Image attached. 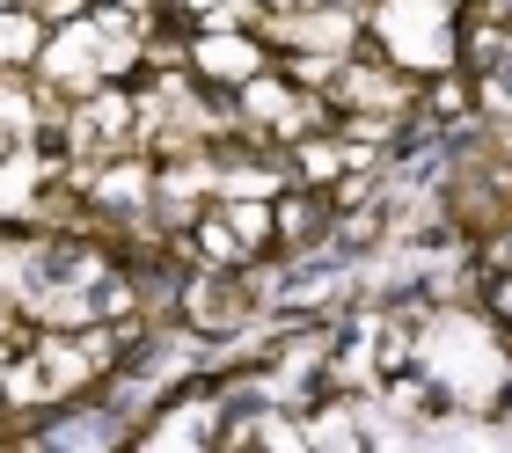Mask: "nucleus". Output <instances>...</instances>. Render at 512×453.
<instances>
[{
    "mask_svg": "<svg viewBox=\"0 0 512 453\" xmlns=\"http://www.w3.org/2000/svg\"><path fill=\"white\" fill-rule=\"evenodd\" d=\"M425 366L447 380V395H461V402H491L505 388V351L476 315H439L432 337H425Z\"/></svg>",
    "mask_w": 512,
    "mask_h": 453,
    "instance_id": "1",
    "label": "nucleus"
},
{
    "mask_svg": "<svg viewBox=\"0 0 512 453\" xmlns=\"http://www.w3.org/2000/svg\"><path fill=\"white\" fill-rule=\"evenodd\" d=\"M374 30L388 44L395 66H417V74H439L454 59V22L439 0H381L374 8Z\"/></svg>",
    "mask_w": 512,
    "mask_h": 453,
    "instance_id": "2",
    "label": "nucleus"
},
{
    "mask_svg": "<svg viewBox=\"0 0 512 453\" xmlns=\"http://www.w3.org/2000/svg\"><path fill=\"white\" fill-rule=\"evenodd\" d=\"M271 37L293 44V52H308V59H344L352 52V15L344 8H286L271 22Z\"/></svg>",
    "mask_w": 512,
    "mask_h": 453,
    "instance_id": "3",
    "label": "nucleus"
},
{
    "mask_svg": "<svg viewBox=\"0 0 512 453\" xmlns=\"http://www.w3.org/2000/svg\"><path fill=\"white\" fill-rule=\"evenodd\" d=\"M191 66L213 74V81H249V74H264V52H256L242 30H205L191 44Z\"/></svg>",
    "mask_w": 512,
    "mask_h": 453,
    "instance_id": "4",
    "label": "nucleus"
},
{
    "mask_svg": "<svg viewBox=\"0 0 512 453\" xmlns=\"http://www.w3.org/2000/svg\"><path fill=\"white\" fill-rule=\"evenodd\" d=\"M183 307H191L198 329H242L249 293H242L235 278H191V285H183Z\"/></svg>",
    "mask_w": 512,
    "mask_h": 453,
    "instance_id": "5",
    "label": "nucleus"
},
{
    "mask_svg": "<svg viewBox=\"0 0 512 453\" xmlns=\"http://www.w3.org/2000/svg\"><path fill=\"white\" fill-rule=\"evenodd\" d=\"M213 432H220V402L191 395V402H176L169 417L147 424V446H198V439H213Z\"/></svg>",
    "mask_w": 512,
    "mask_h": 453,
    "instance_id": "6",
    "label": "nucleus"
},
{
    "mask_svg": "<svg viewBox=\"0 0 512 453\" xmlns=\"http://www.w3.org/2000/svg\"><path fill=\"white\" fill-rule=\"evenodd\" d=\"M242 117H256V125H300L308 110L293 103V88H286V81L249 74V81H242Z\"/></svg>",
    "mask_w": 512,
    "mask_h": 453,
    "instance_id": "7",
    "label": "nucleus"
},
{
    "mask_svg": "<svg viewBox=\"0 0 512 453\" xmlns=\"http://www.w3.org/2000/svg\"><path fill=\"white\" fill-rule=\"evenodd\" d=\"M44 15L37 8H0V66H37Z\"/></svg>",
    "mask_w": 512,
    "mask_h": 453,
    "instance_id": "8",
    "label": "nucleus"
},
{
    "mask_svg": "<svg viewBox=\"0 0 512 453\" xmlns=\"http://www.w3.org/2000/svg\"><path fill=\"white\" fill-rule=\"evenodd\" d=\"M52 446H118L125 439V410H81V417H66L44 432Z\"/></svg>",
    "mask_w": 512,
    "mask_h": 453,
    "instance_id": "9",
    "label": "nucleus"
},
{
    "mask_svg": "<svg viewBox=\"0 0 512 453\" xmlns=\"http://www.w3.org/2000/svg\"><path fill=\"white\" fill-rule=\"evenodd\" d=\"M337 95H344V103H359V110H381V117H395V110L410 103V88L395 81V74H344Z\"/></svg>",
    "mask_w": 512,
    "mask_h": 453,
    "instance_id": "10",
    "label": "nucleus"
},
{
    "mask_svg": "<svg viewBox=\"0 0 512 453\" xmlns=\"http://www.w3.org/2000/svg\"><path fill=\"white\" fill-rule=\"evenodd\" d=\"M220 220L235 227V242L249 249V242H264V234H271V205H256V198H235V205L220 212Z\"/></svg>",
    "mask_w": 512,
    "mask_h": 453,
    "instance_id": "11",
    "label": "nucleus"
},
{
    "mask_svg": "<svg viewBox=\"0 0 512 453\" xmlns=\"http://www.w3.org/2000/svg\"><path fill=\"white\" fill-rule=\"evenodd\" d=\"M300 169H308L315 183L322 176H344V169H352V147H337V139H308V147H300Z\"/></svg>",
    "mask_w": 512,
    "mask_h": 453,
    "instance_id": "12",
    "label": "nucleus"
},
{
    "mask_svg": "<svg viewBox=\"0 0 512 453\" xmlns=\"http://www.w3.org/2000/svg\"><path fill=\"white\" fill-rule=\"evenodd\" d=\"M198 249L213 256V264H235V256H242V242H235V227H227L220 212H205V220H198Z\"/></svg>",
    "mask_w": 512,
    "mask_h": 453,
    "instance_id": "13",
    "label": "nucleus"
},
{
    "mask_svg": "<svg viewBox=\"0 0 512 453\" xmlns=\"http://www.w3.org/2000/svg\"><path fill=\"white\" fill-rule=\"evenodd\" d=\"M300 439H315V446H359V417H344V410H330V417H315Z\"/></svg>",
    "mask_w": 512,
    "mask_h": 453,
    "instance_id": "14",
    "label": "nucleus"
},
{
    "mask_svg": "<svg viewBox=\"0 0 512 453\" xmlns=\"http://www.w3.org/2000/svg\"><path fill=\"white\" fill-rule=\"evenodd\" d=\"M498 307H505V315H512V278H505V285H498Z\"/></svg>",
    "mask_w": 512,
    "mask_h": 453,
    "instance_id": "15",
    "label": "nucleus"
},
{
    "mask_svg": "<svg viewBox=\"0 0 512 453\" xmlns=\"http://www.w3.org/2000/svg\"><path fill=\"white\" fill-rule=\"evenodd\" d=\"M271 8H278V15H286V8H308V0H271Z\"/></svg>",
    "mask_w": 512,
    "mask_h": 453,
    "instance_id": "16",
    "label": "nucleus"
},
{
    "mask_svg": "<svg viewBox=\"0 0 512 453\" xmlns=\"http://www.w3.org/2000/svg\"><path fill=\"white\" fill-rule=\"evenodd\" d=\"M110 8H147V0H110Z\"/></svg>",
    "mask_w": 512,
    "mask_h": 453,
    "instance_id": "17",
    "label": "nucleus"
},
{
    "mask_svg": "<svg viewBox=\"0 0 512 453\" xmlns=\"http://www.w3.org/2000/svg\"><path fill=\"white\" fill-rule=\"evenodd\" d=\"M176 8H213V0H176Z\"/></svg>",
    "mask_w": 512,
    "mask_h": 453,
    "instance_id": "18",
    "label": "nucleus"
},
{
    "mask_svg": "<svg viewBox=\"0 0 512 453\" xmlns=\"http://www.w3.org/2000/svg\"><path fill=\"white\" fill-rule=\"evenodd\" d=\"M439 8H454V0H439Z\"/></svg>",
    "mask_w": 512,
    "mask_h": 453,
    "instance_id": "19",
    "label": "nucleus"
}]
</instances>
